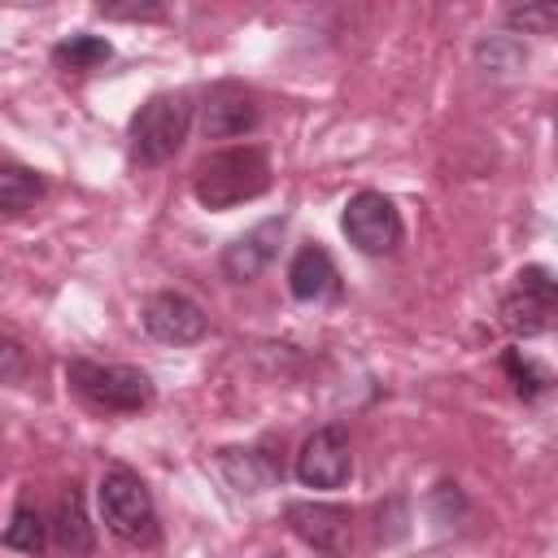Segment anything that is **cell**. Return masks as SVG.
<instances>
[{
  "mask_svg": "<svg viewBox=\"0 0 558 558\" xmlns=\"http://www.w3.org/2000/svg\"><path fill=\"white\" fill-rule=\"evenodd\" d=\"M270 183H275L270 157H266V148H257V144H240V148L209 153V157H201L196 170H192V196H196L201 209H214V214L266 196Z\"/></svg>",
  "mask_w": 558,
  "mask_h": 558,
  "instance_id": "cell-1",
  "label": "cell"
},
{
  "mask_svg": "<svg viewBox=\"0 0 558 558\" xmlns=\"http://www.w3.org/2000/svg\"><path fill=\"white\" fill-rule=\"evenodd\" d=\"M187 126H192V100L183 92L148 96L131 113V126H126V157H131V166H144V170L166 166L183 148Z\"/></svg>",
  "mask_w": 558,
  "mask_h": 558,
  "instance_id": "cell-2",
  "label": "cell"
},
{
  "mask_svg": "<svg viewBox=\"0 0 558 558\" xmlns=\"http://www.w3.org/2000/svg\"><path fill=\"white\" fill-rule=\"evenodd\" d=\"M65 379L74 388V397L100 414H140L153 405V379L140 366H122V362H92V357H70L65 362Z\"/></svg>",
  "mask_w": 558,
  "mask_h": 558,
  "instance_id": "cell-3",
  "label": "cell"
},
{
  "mask_svg": "<svg viewBox=\"0 0 558 558\" xmlns=\"http://www.w3.org/2000/svg\"><path fill=\"white\" fill-rule=\"evenodd\" d=\"M100 519L105 527L126 541V545H157L161 536V523H157V506H153V493L148 484L126 471V466H109L100 475Z\"/></svg>",
  "mask_w": 558,
  "mask_h": 558,
  "instance_id": "cell-4",
  "label": "cell"
},
{
  "mask_svg": "<svg viewBox=\"0 0 558 558\" xmlns=\"http://www.w3.org/2000/svg\"><path fill=\"white\" fill-rule=\"evenodd\" d=\"M340 231L366 257L397 253L401 240H405V222H401L397 205L384 192H353L344 201V209H340Z\"/></svg>",
  "mask_w": 558,
  "mask_h": 558,
  "instance_id": "cell-5",
  "label": "cell"
},
{
  "mask_svg": "<svg viewBox=\"0 0 558 558\" xmlns=\"http://www.w3.org/2000/svg\"><path fill=\"white\" fill-rule=\"evenodd\" d=\"M558 318V275L545 266H523L514 288L501 296V323L514 336H541Z\"/></svg>",
  "mask_w": 558,
  "mask_h": 558,
  "instance_id": "cell-6",
  "label": "cell"
},
{
  "mask_svg": "<svg viewBox=\"0 0 558 558\" xmlns=\"http://www.w3.org/2000/svg\"><path fill=\"white\" fill-rule=\"evenodd\" d=\"M296 480L305 488H344L353 475V453H349V432L340 423H327L318 432L305 436V445L296 449L292 462Z\"/></svg>",
  "mask_w": 558,
  "mask_h": 558,
  "instance_id": "cell-7",
  "label": "cell"
},
{
  "mask_svg": "<svg viewBox=\"0 0 558 558\" xmlns=\"http://www.w3.org/2000/svg\"><path fill=\"white\" fill-rule=\"evenodd\" d=\"M288 527L323 558H344L353 545V514L336 501H288L283 506Z\"/></svg>",
  "mask_w": 558,
  "mask_h": 558,
  "instance_id": "cell-8",
  "label": "cell"
},
{
  "mask_svg": "<svg viewBox=\"0 0 558 558\" xmlns=\"http://www.w3.org/2000/svg\"><path fill=\"white\" fill-rule=\"evenodd\" d=\"M262 122V105L253 92H244L240 83H214L201 100V131L205 140H235L257 131Z\"/></svg>",
  "mask_w": 558,
  "mask_h": 558,
  "instance_id": "cell-9",
  "label": "cell"
},
{
  "mask_svg": "<svg viewBox=\"0 0 558 558\" xmlns=\"http://www.w3.org/2000/svg\"><path fill=\"white\" fill-rule=\"evenodd\" d=\"M144 331L153 340H161V344H196L209 331V318H205V310L192 296L166 288V292H153L148 296V305H144Z\"/></svg>",
  "mask_w": 558,
  "mask_h": 558,
  "instance_id": "cell-10",
  "label": "cell"
},
{
  "mask_svg": "<svg viewBox=\"0 0 558 558\" xmlns=\"http://www.w3.org/2000/svg\"><path fill=\"white\" fill-rule=\"evenodd\" d=\"M283 231H288V218L279 214V218H266V222H257L253 231L235 235V240L222 248V275H227V279H235V283L257 279V275L275 262Z\"/></svg>",
  "mask_w": 558,
  "mask_h": 558,
  "instance_id": "cell-11",
  "label": "cell"
},
{
  "mask_svg": "<svg viewBox=\"0 0 558 558\" xmlns=\"http://www.w3.org/2000/svg\"><path fill=\"white\" fill-rule=\"evenodd\" d=\"M218 471L227 475V484L235 493H266L283 480V458L275 453L270 440L248 445V449L231 445V449H218Z\"/></svg>",
  "mask_w": 558,
  "mask_h": 558,
  "instance_id": "cell-12",
  "label": "cell"
},
{
  "mask_svg": "<svg viewBox=\"0 0 558 558\" xmlns=\"http://www.w3.org/2000/svg\"><path fill=\"white\" fill-rule=\"evenodd\" d=\"M288 292L301 305H318V301H336L340 296V270L331 262V253L323 244H301L288 262Z\"/></svg>",
  "mask_w": 558,
  "mask_h": 558,
  "instance_id": "cell-13",
  "label": "cell"
},
{
  "mask_svg": "<svg viewBox=\"0 0 558 558\" xmlns=\"http://www.w3.org/2000/svg\"><path fill=\"white\" fill-rule=\"evenodd\" d=\"M48 527H52V549L61 558H87L96 549V532H92V519H87V506H83V488L78 484H65L57 493V506L48 514Z\"/></svg>",
  "mask_w": 558,
  "mask_h": 558,
  "instance_id": "cell-14",
  "label": "cell"
},
{
  "mask_svg": "<svg viewBox=\"0 0 558 558\" xmlns=\"http://www.w3.org/2000/svg\"><path fill=\"white\" fill-rule=\"evenodd\" d=\"M44 545H52V527H48L44 510L31 497H22L13 506V514H9L4 549H13V554H44Z\"/></svg>",
  "mask_w": 558,
  "mask_h": 558,
  "instance_id": "cell-15",
  "label": "cell"
},
{
  "mask_svg": "<svg viewBox=\"0 0 558 558\" xmlns=\"http://www.w3.org/2000/svg\"><path fill=\"white\" fill-rule=\"evenodd\" d=\"M39 196H44L39 170H31V166H22V161H4V166H0V209H4L9 218L35 209Z\"/></svg>",
  "mask_w": 558,
  "mask_h": 558,
  "instance_id": "cell-16",
  "label": "cell"
},
{
  "mask_svg": "<svg viewBox=\"0 0 558 558\" xmlns=\"http://www.w3.org/2000/svg\"><path fill=\"white\" fill-rule=\"evenodd\" d=\"M113 57V44L105 39V35H70V39H61L57 48H52V61L61 65V70H74V74H87V70H96V65H105Z\"/></svg>",
  "mask_w": 558,
  "mask_h": 558,
  "instance_id": "cell-17",
  "label": "cell"
},
{
  "mask_svg": "<svg viewBox=\"0 0 558 558\" xmlns=\"http://www.w3.org/2000/svg\"><path fill=\"white\" fill-rule=\"evenodd\" d=\"M501 366H506V375H510V384H514V392L523 397V401H536L541 392H549L554 388V375L545 371V366H536L527 353H519V349H506L501 353Z\"/></svg>",
  "mask_w": 558,
  "mask_h": 558,
  "instance_id": "cell-18",
  "label": "cell"
},
{
  "mask_svg": "<svg viewBox=\"0 0 558 558\" xmlns=\"http://www.w3.org/2000/svg\"><path fill=\"white\" fill-rule=\"evenodd\" d=\"M475 61H480L488 74H514V70H523L527 48H523L514 35H488V39L475 44Z\"/></svg>",
  "mask_w": 558,
  "mask_h": 558,
  "instance_id": "cell-19",
  "label": "cell"
},
{
  "mask_svg": "<svg viewBox=\"0 0 558 558\" xmlns=\"http://www.w3.org/2000/svg\"><path fill=\"white\" fill-rule=\"evenodd\" d=\"M501 22L519 35H554L558 31V4H510Z\"/></svg>",
  "mask_w": 558,
  "mask_h": 558,
  "instance_id": "cell-20",
  "label": "cell"
},
{
  "mask_svg": "<svg viewBox=\"0 0 558 558\" xmlns=\"http://www.w3.org/2000/svg\"><path fill=\"white\" fill-rule=\"evenodd\" d=\"M96 9H100L105 17H118V22H140V17H161V13H166L161 4H135V0H131V4H118V0H100Z\"/></svg>",
  "mask_w": 558,
  "mask_h": 558,
  "instance_id": "cell-21",
  "label": "cell"
},
{
  "mask_svg": "<svg viewBox=\"0 0 558 558\" xmlns=\"http://www.w3.org/2000/svg\"><path fill=\"white\" fill-rule=\"evenodd\" d=\"M0 357H4V371H0V379H4V384H17V379H22V344H17L13 336H4V349H0Z\"/></svg>",
  "mask_w": 558,
  "mask_h": 558,
  "instance_id": "cell-22",
  "label": "cell"
},
{
  "mask_svg": "<svg viewBox=\"0 0 558 558\" xmlns=\"http://www.w3.org/2000/svg\"><path fill=\"white\" fill-rule=\"evenodd\" d=\"M554 148H558V122H554Z\"/></svg>",
  "mask_w": 558,
  "mask_h": 558,
  "instance_id": "cell-23",
  "label": "cell"
}]
</instances>
